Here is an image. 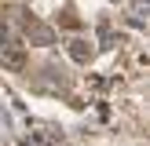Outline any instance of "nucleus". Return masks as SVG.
I'll return each mask as SVG.
<instances>
[{"mask_svg":"<svg viewBox=\"0 0 150 146\" xmlns=\"http://www.w3.org/2000/svg\"><path fill=\"white\" fill-rule=\"evenodd\" d=\"M0 62H4L7 69H22V62H26V48H22V44H7V48L0 51Z\"/></svg>","mask_w":150,"mask_h":146,"instance_id":"1","label":"nucleus"},{"mask_svg":"<svg viewBox=\"0 0 150 146\" xmlns=\"http://www.w3.org/2000/svg\"><path fill=\"white\" fill-rule=\"evenodd\" d=\"M29 40H37V44H55V33H51L48 26H40V22H33V26H29Z\"/></svg>","mask_w":150,"mask_h":146,"instance_id":"2","label":"nucleus"},{"mask_svg":"<svg viewBox=\"0 0 150 146\" xmlns=\"http://www.w3.org/2000/svg\"><path fill=\"white\" fill-rule=\"evenodd\" d=\"M70 55L77 58V62H88V58H92V44L88 40H70Z\"/></svg>","mask_w":150,"mask_h":146,"instance_id":"3","label":"nucleus"},{"mask_svg":"<svg viewBox=\"0 0 150 146\" xmlns=\"http://www.w3.org/2000/svg\"><path fill=\"white\" fill-rule=\"evenodd\" d=\"M7 44H11V29H7V26H4V22H0V51H4V48H7Z\"/></svg>","mask_w":150,"mask_h":146,"instance_id":"4","label":"nucleus"}]
</instances>
